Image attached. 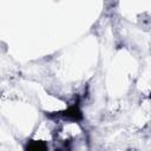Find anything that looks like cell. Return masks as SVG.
<instances>
[{"label": "cell", "mask_w": 151, "mask_h": 151, "mask_svg": "<svg viewBox=\"0 0 151 151\" xmlns=\"http://www.w3.org/2000/svg\"><path fill=\"white\" fill-rule=\"evenodd\" d=\"M28 149H31V150H45L46 149V146L41 143V142H33L31 145H28L27 146Z\"/></svg>", "instance_id": "obj_1"}]
</instances>
